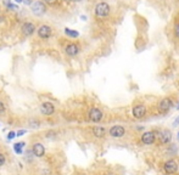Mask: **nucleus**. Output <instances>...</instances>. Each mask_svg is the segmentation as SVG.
<instances>
[{"label":"nucleus","mask_w":179,"mask_h":175,"mask_svg":"<svg viewBox=\"0 0 179 175\" xmlns=\"http://www.w3.org/2000/svg\"><path fill=\"white\" fill-rule=\"evenodd\" d=\"M110 10H111V9H110V5H109L107 2L101 1L99 4H96V6H95V15H96V17L104 18V17L109 16Z\"/></svg>","instance_id":"nucleus-1"},{"label":"nucleus","mask_w":179,"mask_h":175,"mask_svg":"<svg viewBox=\"0 0 179 175\" xmlns=\"http://www.w3.org/2000/svg\"><path fill=\"white\" fill-rule=\"evenodd\" d=\"M88 118H89V120L94 122V123H99L104 118V113L98 107H91L89 109V113H88Z\"/></svg>","instance_id":"nucleus-2"},{"label":"nucleus","mask_w":179,"mask_h":175,"mask_svg":"<svg viewBox=\"0 0 179 175\" xmlns=\"http://www.w3.org/2000/svg\"><path fill=\"white\" fill-rule=\"evenodd\" d=\"M178 168H179L178 163H177L174 159H168V161H166L165 164H163V170H165V173H167V174L169 175L176 174V173L178 172Z\"/></svg>","instance_id":"nucleus-3"},{"label":"nucleus","mask_w":179,"mask_h":175,"mask_svg":"<svg viewBox=\"0 0 179 175\" xmlns=\"http://www.w3.org/2000/svg\"><path fill=\"white\" fill-rule=\"evenodd\" d=\"M172 106H173V100L169 98H165L158 102L157 108H158V111L161 113H166V112H168L169 109L172 108Z\"/></svg>","instance_id":"nucleus-4"},{"label":"nucleus","mask_w":179,"mask_h":175,"mask_svg":"<svg viewBox=\"0 0 179 175\" xmlns=\"http://www.w3.org/2000/svg\"><path fill=\"white\" fill-rule=\"evenodd\" d=\"M109 134H110L111 138L121 139V138H123L124 134H125V129H124V127H122V125H113V127L110 128Z\"/></svg>","instance_id":"nucleus-5"},{"label":"nucleus","mask_w":179,"mask_h":175,"mask_svg":"<svg viewBox=\"0 0 179 175\" xmlns=\"http://www.w3.org/2000/svg\"><path fill=\"white\" fill-rule=\"evenodd\" d=\"M32 12L35 16H43L46 12V5L43 1L38 0V1L33 2V5H32Z\"/></svg>","instance_id":"nucleus-6"},{"label":"nucleus","mask_w":179,"mask_h":175,"mask_svg":"<svg viewBox=\"0 0 179 175\" xmlns=\"http://www.w3.org/2000/svg\"><path fill=\"white\" fill-rule=\"evenodd\" d=\"M37 33H38V37H39L40 39H49V38L51 37V34H53V29H51L50 26L43 24V26H40V27L37 29Z\"/></svg>","instance_id":"nucleus-7"},{"label":"nucleus","mask_w":179,"mask_h":175,"mask_svg":"<svg viewBox=\"0 0 179 175\" xmlns=\"http://www.w3.org/2000/svg\"><path fill=\"white\" fill-rule=\"evenodd\" d=\"M39 109H40L42 114H44V116H51V114L55 113V106H54V103H51V102H49V101L43 102V103L40 105Z\"/></svg>","instance_id":"nucleus-8"},{"label":"nucleus","mask_w":179,"mask_h":175,"mask_svg":"<svg viewBox=\"0 0 179 175\" xmlns=\"http://www.w3.org/2000/svg\"><path fill=\"white\" fill-rule=\"evenodd\" d=\"M132 114H133V117L138 118V119H140V118L145 117V114H146V107H145V105H143V103L135 105L134 107L132 108Z\"/></svg>","instance_id":"nucleus-9"},{"label":"nucleus","mask_w":179,"mask_h":175,"mask_svg":"<svg viewBox=\"0 0 179 175\" xmlns=\"http://www.w3.org/2000/svg\"><path fill=\"white\" fill-rule=\"evenodd\" d=\"M35 26H34L32 22H24L22 26H21V32L24 37H31L33 35L35 32Z\"/></svg>","instance_id":"nucleus-10"},{"label":"nucleus","mask_w":179,"mask_h":175,"mask_svg":"<svg viewBox=\"0 0 179 175\" xmlns=\"http://www.w3.org/2000/svg\"><path fill=\"white\" fill-rule=\"evenodd\" d=\"M155 139H156V136H155L154 131H145L141 134V138H140L141 142L145 145H152L155 142Z\"/></svg>","instance_id":"nucleus-11"},{"label":"nucleus","mask_w":179,"mask_h":175,"mask_svg":"<svg viewBox=\"0 0 179 175\" xmlns=\"http://www.w3.org/2000/svg\"><path fill=\"white\" fill-rule=\"evenodd\" d=\"M79 51H80L79 45L76 43H69V44H67L66 48H65V52H66L68 56H71V57L77 56V55L79 54Z\"/></svg>","instance_id":"nucleus-12"},{"label":"nucleus","mask_w":179,"mask_h":175,"mask_svg":"<svg viewBox=\"0 0 179 175\" xmlns=\"http://www.w3.org/2000/svg\"><path fill=\"white\" fill-rule=\"evenodd\" d=\"M32 153H33L35 157H38V158L43 157V156L45 154L44 145H43L42 142H35V143L33 145V147H32Z\"/></svg>","instance_id":"nucleus-13"},{"label":"nucleus","mask_w":179,"mask_h":175,"mask_svg":"<svg viewBox=\"0 0 179 175\" xmlns=\"http://www.w3.org/2000/svg\"><path fill=\"white\" fill-rule=\"evenodd\" d=\"M158 140L161 143H168V142L172 140V132L167 129H163V130L158 131Z\"/></svg>","instance_id":"nucleus-14"},{"label":"nucleus","mask_w":179,"mask_h":175,"mask_svg":"<svg viewBox=\"0 0 179 175\" xmlns=\"http://www.w3.org/2000/svg\"><path fill=\"white\" fill-rule=\"evenodd\" d=\"M105 134H106V129L104 128V127H94L93 128V135L95 136V138H104L105 136Z\"/></svg>","instance_id":"nucleus-15"},{"label":"nucleus","mask_w":179,"mask_h":175,"mask_svg":"<svg viewBox=\"0 0 179 175\" xmlns=\"http://www.w3.org/2000/svg\"><path fill=\"white\" fill-rule=\"evenodd\" d=\"M24 145H26L24 142H17V143H15V145H13V151H15V153H17V154H22L23 146H24Z\"/></svg>","instance_id":"nucleus-16"},{"label":"nucleus","mask_w":179,"mask_h":175,"mask_svg":"<svg viewBox=\"0 0 179 175\" xmlns=\"http://www.w3.org/2000/svg\"><path fill=\"white\" fill-rule=\"evenodd\" d=\"M65 34L69 38H78L79 37V33L77 31H73V29H69V28H65Z\"/></svg>","instance_id":"nucleus-17"},{"label":"nucleus","mask_w":179,"mask_h":175,"mask_svg":"<svg viewBox=\"0 0 179 175\" xmlns=\"http://www.w3.org/2000/svg\"><path fill=\"white\" fill-rule=\"evenodd\" d=\"M28 125L31 127V129H38L40 128V122L37 119H31L28 122Z\"/></svg>","instance_id":"nucleus-18"},{"label":"nucleus","mask_w":179,"mask_h":175,"mask_svg":"<svg viewBox=\"0 0 179 175\" xmlns=\"http://www.w3.org/2000/svg\"><path fill=\"white\" fill-rule=\"evenodd\" d=\"M5 162H6V156L0 152V167H3L5 164Z\"/></svg>","instance_id":"nucleus-19"},{"label":"nucleus","mask_w":179,"mask_h":175,"mask_svg":"<svg viewBox=\"0 0 179 175\" xmlns=\"http://www.w3.org/2000/svg\"><path fill=\"white\" fill-rule=\"evenodd\" d=\"M54 135H56V132L54 130L46 131V134H45V138H46V139H50V138H54Z\"/></svg>","instance_id":"nucleus-20"},{"label":"nucleus","mask_w":179,"mask_h":175,"mask_svg":"<svg viewBox=\"0 0 179 175\" xmlns=\"http://www.w3.org/2000/svg\"><path fill=\"white\" fill-rule=\"evenodd\" d=\"M5 111H6V106H5V103L0 101V114H4V113H5Z\"/></svg>","instance_id":"nucleus-21"},{"label":"nucleus","mask_w":179,"mask_h":175,"mask_svg":"<svg viewBox=\"0 0 179 175\" xmlns=\"http://www.w3.org/2000/svg\"><path fill=\"white\" fill-rule=\"evenodd\" d=\"M57 1H59V0H44L43 2H44V4H48V5H50V6H53V5L57 4Z\"/></svg>","instance_id":"nucleus-22"},{"label":"nucleus","mask_w":179,"mask_h":175,"mask_svg":"<svg viewBox=\"0 0 179 175\" xmlns=\"http://www.w3.org/2000/svg\"><path fill=\"white\" fill-rule=\"evenodd\" d=\"M174 35H176L177 39H179V23H177L174 26Z\"/></svg>","instance_id":"nucleus-23"},{"label":"nucleus","mask_w":179,"mask_h":175,"mask_svg":"<svg viewBox=\"0 0 179 175\" xmlns=\"http://www.w3.org/2000/svg\"><path fill=\"white\" fill-rule=\"evenodd\" d=\"M16 138V132L15 131H10L9 134H8V140H12V139H15Z\"/></svg>","instance_id":"nucleus-24"},{"label":"nucleus","mask_w":179,"mask_h":175,"mask_svg":"<svg viewBox=\"0 0 179 175\" xmlns=\"http://www.w3.org/2000/svg\"><path fill=\"white\" fill-rule=\"evenodd\" d=\"M23 134H26V130H18L16 132V138H17V136H21Z\"/></svg>","instance_id":"nucleus-25"},{"label":"nucleus","mask_w":179,"mask_h":175,"mask_svg":"<svg viewBox=\"0 0 179 175\" xmlns=\"http://www.w3.org/2000/svg\"><path fill=\"white\" fill-rule=\"evenodd\" d=\"M179 125V116L177 117V119L173 122V127H178Z\"/></svg>","instance_id":"nucleus-26"},{"label":"nucleus","mask_w":179,"mask_h":175,"mask_svg":"<svg viewBox=\"0 0 179 175\" xmlns=\"http://www.w3.org/2000/svg\"><path fill=\"white\" fill-rule=\"evenodd\" d=\"M4 21H5V16H4V15H0V23Z\"/></svg>","instance_id":"nucleus-27"},{"label":"nucleus","mask_w":179,"mask_h":175,"mask_svg":"<svg viewBox=\"0 0 179 175\" xmlns=\"http://www.w3.org/2000/svg\"><path fill=\"white\" fill-rule=\"evenodd\" d=\"M16 2H23V0H15Z\"/></svg>","instance_id":"nucleus-28"},{"label":"nucleus","mask_w":179,"mask_h":175,"mask_svg":"<svg viewBox=\"0 0 179 175\" xmlns=\"http://www.w3.org/2000/svg\"><path fill=\"white\" fill-rule=\"evenodd\" d=\"M65 1H67V2H69V1H73V0H65Z\"/></svg>","instance_id":"nucleus-29"},{"label":"nucleus","mask_w":179,"mask_h":175,"mask_svg":"<svg viewBox=\"0 0 179 175\" xmlns=\"http://www.w3.org/2000/svg\"><path fill=\"white\" fill-rule=\"evenodd\" d=\"M73 1H82V0H73Z\"/></svg>","instance_id":"nucleus-30"},{"label":"nucleus","mask_w":179,"mask_h":175,"mask_svg":"<svg viewBox=\"0 0 179 175\" xmlns=\"http://www.w3.org/2000/svg\"><path fill=\"white\" fill-rule=\"evenodd\" d=\"M178 139H179V131H178Z\"/></svg>","instance_id":"nucleus-31"},{"label":"nucleus","mask_w":179,"mask_h":175,"mask_svg":"<svg viewBox=\"0 0 179 175\" xmlns=\"http://www.w3.org/2000/svg\"><path fill=\"white\" fill-rule=\"evenodd\" d=\"M107 175H112V174H107Z\"/></svg>","instance_id":"nucleus-32"},{"label":"nucleus","mask_w":179,"mask_h":175,"mask_svg":"<svg viewBox=\"0 0 179 175\" xmlns=\"http://www.w3.org/2000/svg\"><path fill=\"white\" fill-rule=\"evenodd\" d=\"M178 108H179V106H178Z\"/></svg>","instance_id":"nucleus-33"}]
</instances>
